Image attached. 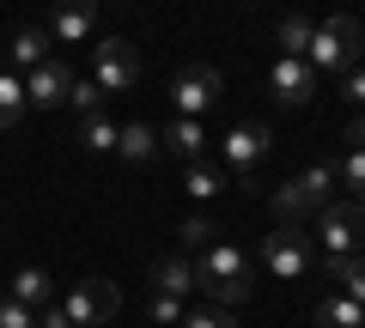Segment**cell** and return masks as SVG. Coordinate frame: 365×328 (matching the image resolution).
Listing matches in <instances>:
<instances>
[{
  "label": "cell",
  "instance_id": "5b68a950",
  "mask_svg": "<svg viewBox=\"0 0 365 328\" xmlns=\"http://www.w3.org/2000/svg\"><path fill=\"white\" fill-rule=\"evenodd\" d=\"M317 243H323V255H365V207L359 201H329L317 213Z\"/></svg>",
  "mask_w": 365,
  "mask_h": 328
},
{
  "label": "cell",
  "instance_id": "6da1fadb",
  "mask_svg": "<svg viewBox=\"0 0 365 328\" xmlns=\"http://www.w3.org/2000/svg\"><path fill=\"white\" fill-rule=\"evenodd\" d=\"M195 292H207L220 310L244 304L250 292H256V255L237 250V243H220V237H213L207 250L195 255Z\"/></svg>",
  "mask_w": 365,
  "mask_h": 328
},
{
  "label": "cell",
  "instance_id": "4dcf8cb0",
  "mask_svg": "<svg viewBox=\"0 0 365 328\" xmlns=\"http://www.w3.org/2000/svg\"><path fill=\"white\" fill-rule=\"evenodd\" d=\"M347 152H365V110L353 116V128H347Z\"/></svg>",
  "mask_w": 365,
  "mask_h": 328
},
{
  "label": "cell",
  "instance_id": "ba28073f",
  "mask_svg": "<svg viewBox=\"0 0 365 328\" xmlns=\"http://www.w3.org/2000/svg\"><path fill=\"white\" fill-rule=\"evenodd\" d=\"M220 104V67H182L177 79H170V110H177L182 122H201L207 110Z\"/></svg>",
  "mask_w": 365,
  "mask_h": 328
},
{
  "label": "cell",
  "instance_id": "cb8c5ba5",
  "mask_svg": "<svg viewBox=\"0 0 365 328\" xmlns=\"http://www.w3.org/2000/svg\"><path fill=\"white\" fill-rule=\"evenodd\" d=\"M177 328H237V316L220 310V304H201V310H182Z\"/></svg>",
  "mask_w": 365,
  "mask_h": 328
},
{
  "label": "cell",
  "instance_id": "7a4b0ae2",
  "mask_svg": "<svg viewBox=\"0 0 365 328\" xmlns=\"http://www.w3.org/2000/svg\"><path fill=\"white\" fill-rule=\"evenodd\" d=\"M359 55H365L359 18H353V13H329L323 25H317V37H311L304 67H311V73H347V67H359Z\"/></svg>",
  "mask_w": 365,
  "mask_h": 328
},
{
  "label": "cell",
  "instance_id": "ffe728a7",
  "mask_svg": "<svg viewBox=\"0 0 365 328\" xmlns=\"http://www.w3.org/2000/svg\"><path fill=\"white\" fill-rule=\"evenodd\" d=\"M31 104H25V79L19 73H0V128H25Z\"/></svg>",
  "mask_w": 365,
  "mask_h": 328
},
{
  "label": "cell",
  "instance_id": "9c48e42d",
  "mask_svg": "<svg viewBox=\"0 0 365 328\" xmlns=\"http://www.w3.org/2000/svg\"><path fill=\"white\" fill-rule=\"evenodd\" d=\"M134 79H140V49H134V43L104 37L91 49V85H98V92H128Z\"/></svg>",
  "mask_w": 365,
  "mask_h": 328
},
{
  "label": "cell",
  "instance_id": "44dd1931",
  "mask_svg": "<svg viewBox=\"0 0 365 328\" xmlns=\"http://www.w3.org/2000/svg\"><path fill=\"white\" fill-rule=\"evenodd\" d=\"M317 328H365V304H353V298H323L317 304Z\"/></svg>",
  "mask_w": 365,
  "mask_h": 328
},
{
  "label": "cell",
  "instance_id": "7c38bea8",
  "mask_svg": "<svg viewBox=\"0 0 365 328\" xmlns=\"http://www.w3.org/2000/svg\"><path fill=\"white\" fill-rule=\"evenodd\" d=\"M158 152H170L177 164H201V158H207V128L177 116L170 128H158Z\"/></svg>",
  "mask_w": 365,
  "mask_h": 328
},
{
  "label": "cell",
  "instance_id": "83f0119b",
  "mask_svg": "<svg viewBox=\"0 0 365 328\" xmlns=\"http://www.w3.org/2000/svg\"><path fill=\"white\" fill-rule=\"evenodd\" d=\"M182 310H189V304L170 298V292H153V298H146V316H153V322H182Z\"/></svg>",
  "mask_w": 365,
  "mask_h": 328
},
{
  "label": "cell",
  "instance_id": "f1b7e54d",
  "mask_svg": "<svg viewBox=\"0 0 365 328\" xmlns=\"http://www.w3.org/2000/svg\"><path fill=\"white\" fill-rule=\"evenodd\" d=\"M0 328H37V310H25V304L0 298Z\"/></svg>",
  "mask_w": 365,
  "mask_h": 328
},
{
  "label": "cell",
  "instance_id": "4fadbf2b",
  "mask_svg": "<svg viewBox=\"0 0 365 328\" xmlns=\"http://www.w3.org/2000/svg\"><path fill=\"white\" fill-rule=\"evenodd\" d=\"M91 31H98V6L91 0H61L49 13V37H61V43H86Z\"/></svg>",
  "mask_w": 365,
  "mask_h": 328
},
{
  "label": "cell",
  "instance_id": "f546056e",
  "mask_svg": "<svg viewBox=\"0 0 365 328\" xmlns=\"http://www.w3.org/2000/svg\"><path fill=\"white\" fill-rule=\"evenodd\" d=\"M341 97H347V104H359V110H365V61H359V67H347V73H341Z\"/></svg>",
  "mask_w": 365,
  "mask_h": 328
},
{
  "label": "cell",
  "instance_id": "d4e9b609",
  "mask_svg": "<svg viewBox=\"0 0 365 328\" xmlns=\"http://www.w3.org/2000/svg\"><path fill=\"white\" fill-rule=\"evenodd\" d=\"M335 176H341V183L353 189L347 201H359V207H365V152H347V158L335 164Z\"/></svg>",
  "mask_w": 365,
  "mask_h": 328
},
{
  "label": "cell",
  "instance_id": "484cf974",
  "mask_svg": "<svg viewBox=\"0 0 365 328\" xmlns=\"http://www.w3.org/2000/svg\"><path fill=\"white\" fill-rule=\"evenodd\" d=\"M67 104H73V110H79V122H86V116H98V104H104V92H98L91 79H79V73H73V85H67Z\"/></svg>",
  "mask_w": 365,
  "mask_h": 328
},
{
  "label": "cell",
  "instance_id": "5bb4252c",
  "mask_svg": "<svg viewBox=\"0 0 365 328\" xmlns=\"http://www.w3.org/2000/svg\"><path fill=\"white\" fill-rule=\"evenodd\" d=\"M6 55H13V73H37V67L49 61V31L43 25H13Z\"/></svg>",
  "mask_w": 365,
  "mask_h": 328
},
{
  "label": "cell",
  "instance_id": "2e32d148",
  "mask_svg": "<svg viewBox=\"0 0 365 328\" xmlns=\"http://www.w3.org/2000/svg\"><path fill=\"white\" fill-rule=\"evenodd\" d=\"M153 292L189 298V292H195V262H182V255H158V262H153Z\"/></svg>",
  "mask_w": 365,
  "mask_h": 328
},
{
  "label": "cell",
  "instance_id": "9a60e30c",
  "mask_svg": "<svg viewBox=\"0 0 365 328\" xmlns=\"http://www.w3.org/2000/svg\"><path fill=\"white\" fill-rule=\"evenodd\" d=\"M116 158H122V164H134V171H146V164L158 158V128H153V122H122Z\"/></svg>",
  "mask_w": 365,
  "mask_h": 328
},
{
  "label": "cell",
  "instance_id": "1f68e13d",
  "mask_svg": "<svg viewBox=\"0 0 365 328\" xmlns=\"http://www.w3.org/2000/svg\"><path fill=\"white\" fill-rule=\"evenodd\" d=\"M37 328H67V316H61V304H49V310H37Z\"/></svg>",
  "mask_w": 365,
  "mask_h": 328
},
{
  "label": "cell",
  "instance_id": "8fae6325",
  "mask_svg": "<svg viewBox=\"0 0 365 328\" xmlns=\"http://www.w3.org/2000/svg\"><path fill=\"white\" fill-rule=\"evenodd\" d=\"M67 85H73V67L43 61L37 73H25V104L37 110V116H49V110H61V104H67Z\"/></svg>",
  "mask_w": 365,
  "mask_h": 328
},
{
  "label": "cell",
  "instance_id": "e0dca14e",
  "mask_svg": "<svg viewBox=\"0 0 365 328\" xmlns=\"http://www.w3.org/2000/svg\"><path fill=\"white\" fill-rule=\"evenodd\" d=\"M311 37H317V18H304V13H287L274 25V43H280L287 61H304V55H311Z\"/></svg>",
  "mask_w": 365,
  "mask_h": 328
},
{
  "label": "cell",
  "instance_id": "603a6c76",
  "mask_svg": "<svg viewBox=\"0 0 365 328\" xmlns=\"http://www.w3.org/2000/svg\"><path fill=\"white\" fill-rule=\"evenodd\" d=\"M182 183H189V195H195V201H213L225 189V176H220L213 158H201V164H182Z\"/></svg>",
  "mask_w": 365,
  "mask_h": 328
},
{
  "label": "cell",
  "instance_id": "277c9868",
  "mask_svg": "<svg viewBox=\"0 0 365 328\" xmlns=\"http://www.w3.org/2000/svg\"><path fill=\"white\" fill-rule=\"evenodd\" d=\"M262 268L268 274H280V280H299V274H311V262H317V243H311V231L304 225H274L268 237H262Z\"/></svg>",
  "mask_w": 365,
  "mask_h": 328
},
{
  "label": "cell",
  "instance_id": "d6986e66",
  "mask_svg": "<svg viewBox=\"0 0 365 328\" xmlns=\"http://www.w3.org/2000/svg\"><path fill=\"white\" fill-rule=\"evenodd\" d=\"M13 304H25V310H49V304H55V280L43 274V268H19V274H13Z\"/></svg>",
  "mask_w": 365,
  "mask_h": 328
},
{
  "label": "cell",
  "instance_id": "ac0fdd59",
  "mask_svg": "<svg viewBox=\"0 0 365 328\" xmlns=\"http://www.w3.org/2000/svg\"><path fill=\"white\" fill-rule=\"evenodd\" d=\"M323 274L341 286V298L365 304V255H323Z\"/></svg>",
  "mask_w": 365,
  "mask_h": 328
},
{
  "label": "cell",
  "instance_id": "8992f818",
  "mask_svg": "<svg viewBox=\"0 0 365 328\" xmlns=\"http://www.w3.org/2000/svg\"><path fill=\"white\" fill-rule=\"evenodd\" d=\"M116 310H122V292L110 286V280H79L61 298L67 328H104V322H116Z\"/></svg>",
  "mask_w": 365,
  "mask_h": 328
},
{
  "label": "cell",
  "instance_id": "3957f363",
  "mask_svg": "<svg viewBox=\"0 0 365 328\" xmlns=\"http://www.w3.org/2000/svg\"><path fill=\"white\" fill-rule=\"evenodd\" d=\"M329 201H335V164H311V171H299L268 207H274V225H304V219H317Z\"/></svg>",
  "mask_w": 365,
  "mask_h": 328
},
{
  "label": "cell",
  "instance_id": "4316f807",
  "mask_svg": "<svg viewBox=\"0 0 365 328\" xmlns=\"http://www.w3.org/2000/svg\"><path fill=\"white\" fill-rule=\"evenodd\" d=\"M177 237L189 243V250H207L213 243V219L207 213H189V219H177Z\"/></svg>",
  "mask_w": 365,
  "mask_h": 328
},
{
  "label": "cell",
  "instance_id": "7402d4cb",
  "mask_svg": "<svg viewBox=\"0 0 365 328\" xmlns=\"http://www.w3.org/2000/svg\"><path fill=\"white\" fill-rule=\"evenodd\" d=\"M116 134H122V122H110L104 110L79 122V146H86V152H116Z\"/></svg>",
  "mask_w": 365,
  "mask_h": 328
},
{
  "label": "cell",
  "instance_id": "30bf717a",
  "mask_svg": "<svg viewBox=\"0 0 365 328\" xmlns=\"http://www.w3.org/2000/svg\"><path fill=\"white\" fill-rule=\"evenodd\" d=\"M311 92H317V73L304 61H287V55H280V61L268 67V97L280 110H304V104H311Z\"/></svg>",
  "mask_w": 365,
  "mask_h": 328
},
{
  "label": "cell",
  "instance_id": "52a82bcc",
  "mask_svg": "<svg viewBox=\"0 0 365 328\" xmlns=\"http://www.w3.org/2000/svg\"><path fill=\"white\" fill-rule=\"evenodd\" d=\"M268 158V128L262 122H237L225 134V183L237 189H256V164Z\"/></svg>",
  "mask_w": 365,
  "mask_h": 328
}]
</instances>
